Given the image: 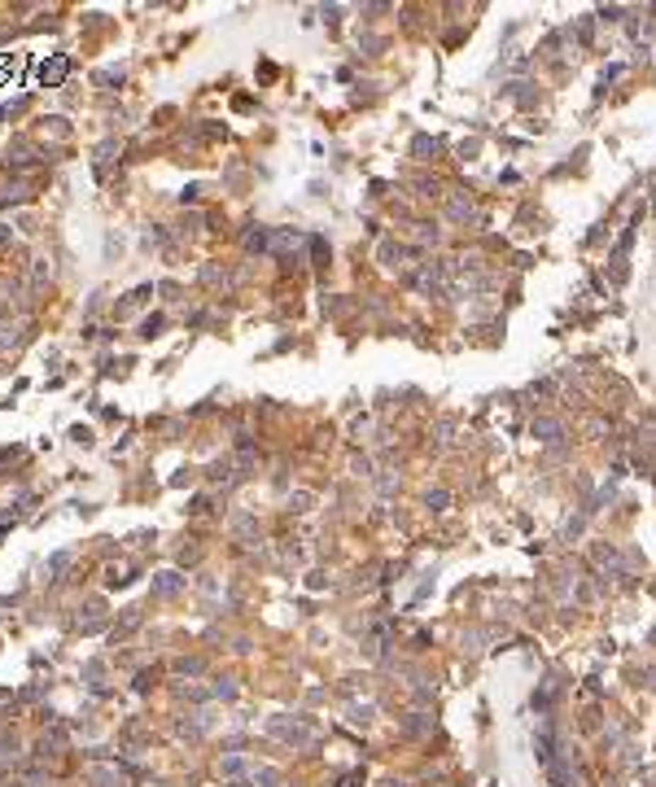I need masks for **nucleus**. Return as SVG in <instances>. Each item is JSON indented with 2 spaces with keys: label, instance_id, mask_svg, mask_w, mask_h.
I'll return each mask as SVG.
<instances>
[{
  "label": "nucleus",
  "instance_id": "f257e3e1",
  "mask_svg": "<svg viewBox=\"0 0 656 787\" xmlns=\"http://www.w3.org/2000/svg\"><path fill=\"white\" fill-rule=\"evenodd\" d=\"M66 70H70V62H66V57H53V62H44V66H40V79L53 88V84L66 79Z\"/></svg>",
  "mask_w": 656,
  "mask_h": 787
}]
</instances>
